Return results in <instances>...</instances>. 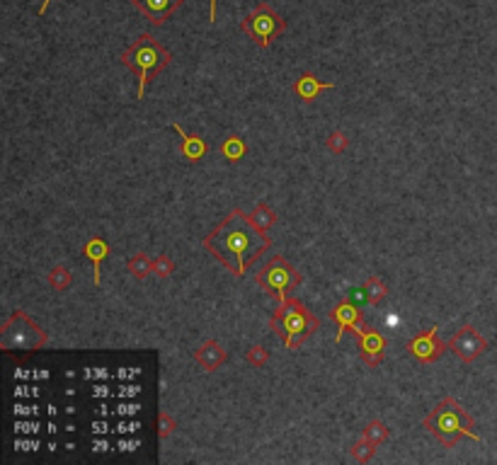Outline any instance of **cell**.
Instances as JSON below:
<instances>
[{"label":"cell","instance_id":"6da1fadb","mask_svg":"<svg viewBox=\"0 0 497 465\" xmlns=\"http://www.w3.org/2000/svg\"><path fill=\"white\" fill-rule=\"evenodd\" d=\"M272 248V238L260 231L248 213L233 209L221 223L204 238V250L214 260L221 262L236 276H245L248 267H253L267 250Z\"/></svg>","mask_w":497,"mask_h":465},{"label":"cell","instance_id":"7a4b0ae2","mask_svg":"<svg viewBox=\"0 0 497 465\" xmlns=\"http://www.w3.org/2000/svg\"><path fill=\"white\" fill-rule=\"evenodd\" d=\"M119 61H122L131 70V73L136 75V80H139L136 100H144L146 87H149V83L156 78V75H161L163 70L170 65L172 53L168 51V49L163 46L156 37L149 34V32H144V34H139L127 49H124L122 56H119Z\"/></svg>","mask_w":497,"mask_h":465},{"label":"cell","instance_id":"3957f363","mask_svg":"<svg viewBox=\"0 0 497 465\" xmlns=\"http://www.w3.org/2000/svg\"><path fill=\"white\" fill-rule=\"evenodd\" d=\"M422 426L446 448H454L463 436H468V439L473 441H483L476 434V422H473V417L466 412V407L451 395L439 400V405L422 419Z\"/></svg>","mask_w":497,"mask_h":465},{"label":"cell","instance_id":"277c9868","mask_svg":"<svg viewBox=\"0 0 497 465\" xmlns=\"http://www.w3.org/2000/svg\"><path fill=\"white\" fill-rule=\"evenodd\" d=\"M270 327L272 332H277V337L282 339L289 352H296V349H301L306 339L320 330V320L298 298L287 296L279 300L277 310L272 313Z\"/></svg>","mask_w":497,"mask_h":465},{"label":"cell","instance_id":"5b68a950","mask_svg":"<svg viewBox=\"0 0 497 465\" xmlns=\"http://www.w3.org/2000/svg\"><path fill=\"white\" fill-rule=\"evenodd\" d=\"M301 279H303L301 272H298L296 267L291 265V262L284 260L282 255L270 257V260H267L265 265H262L260 269L255 272V281H258V286L265 293H270V296H277L279 300L287 298L289 293L294 291V288H298Z\"/></svg>","mask_w":497,"mask_h":465},{"label":"cell","instance_id":"8992f818","mask_svg":"<svg viewBox=\"0 0 497 465\" xmlns=\"http://www.w3.org/2000/svg\"><path fill=\"white\" fill-rule=\"evenodd\" d=\"M240 27H243V32L248 34L250 42H255L260 49H267L272 42H277L287 32V20L272 5L260 3L245 15Z\"/></svg>","mask_w":497,"mask_h":465},{"label":"cell","instance_id":"52a82bcc","mask_svg":"<svg viewBox=\"0 0 497 465\" xmlns=\"http://www.w3.org/2000/svg\"><path fill=\"white\" fill-rule=\"evenodd\" d=\"M488 339H485L473 325L458 327V332L449 339V352L456 354V359H461L463 364H473L480 354L488 352Z\"/></svg>","mask_w":497,"mask_h":465},{"label":"cell","instance_id":"ba28073f","mask_svg":"<svg viewBox=\"0 0 497 465\" xmlns=\"http://www.w3.org/2000/svg\"><path fill=\"white\" fill-rule=\"evenodd\" d=\"M357 335V342H359V357H362L364 364L369 369H379L381 361H384V352H386V337L381 335L376 327H369V325H359L354 330Z\"/></svg>","mask_w":497,"mask_h":465},{"label":"cell","instance_id":"9c48e42d","mask_svg":"<svg viewBox=\"0 0 497 465\" xmlns=\"http://www.w3.org/2000/svg\"><path fill=\"white\" fill-rule=\"evenodd\" d=\"M408 352H410V357L417 359L420 364H434V361H439L441 354L446 352V344L436 337V327H429V330H422L420 335H415L410 342H408Z\"/></svg>","mask_w":497,"mask_h":465},{"label":"cell","instance_id":"30bf717a","mask_svg":"<svg viewBox=\"0 0 497 465\" xmlns=\"http://www.w3.org/2000/svg\"><path fill=\"white\" fill-rule=\"evenodd\" d=\"M22 335H13V332H0V347L5 349V352H15V349H27V352H32V349H39L46 344V332L42 330L39 325H37L34 320L27 325V330H20Z\"/></svg>","mask_w":497,"mask_h":465},{"label":"cell","instance_id":"8fae6325","mask_svg":"<svg viewBox=\"0 0 497 465\" xmlns=\"http://www.w3.org/2000/svg\"><path fill=\"white\" fill-rule=\"evenodd\" d=\"M134 8L153 25H165L184 5V0H131Z\"/></svg>","mask_w":497,"mask_h":465},{"label":"cell","instance_id":"7c38bea8","mask_svg":"<svg viewBox=\"0 0 497 465\" xmlns=\"http://www.w3.org/2000/svg\"><path fill=\"white\" fill-rule=\"evenodd\" d=\"M332 317L337 320V335H335V342H340L342 337H345V332H354L359 325H362V313H359V308L352 303L349 298L340 300V303L335 305V310H332Z\"/></svg>","mask_w":497,"mask_h":465},{"label":"cell","instance_id":"4fadbf2b","mask_svg":"<svg viewBox=\"0 0 497 465\" xmlns=\"http://www.w3.org/2000/svg\"><path fill=\"white\" fill-rule=\"evenodd\" d=\"M194 361H196V364H199L204 371L214 374V371H218L223 364H226V349H223L221 342H216V339H206V342L201 344V347H196Z\"/></svg>","mask_w":497,"mask_h":465},{"label":"cell","instance_id":"5bb4252c","mask_svg":"<svg viewBox=\"0 0 497 465\" xmlns=\"http://www.w3.org/2000/svg\"><path fill=\"white\" fill-rule=\"evenodd\" d=\"M83 255L92 262V281H95V286H100L102 284V262H105L109 255L107 240L105 238H90L83 248Z\"/></svg>","mask_w":497,"mask_h":465},{"label":"cell","instance_id":"9a60e30c","mask_svg":"<svg viewBox=\"0 0 497 465\" xmlns=\"http://www.w3.org/2000/svg\"><path fill=\"white\" fill-rule=\"evenodd\" d=\"M172 129L180 134V139H182V144H180V153L184 155V160H189V163H199L201 158L206 155V141L201 139V136H196V134H187L180 124H175L172 122Z\"/></svg>","mask_w":497,"mask_h":465},{"label":"cell","instance_id":"2e32d148","mask_svg":"<svg viewBox=\"0 0 497 465\" xmlns=\"http://www.w3.org/2000/svg\"><path fill=\"white\" fill-rule=\"evenodd\" d=\"M335 87V83H323V80H318L313 73H301L298 75V80H296V85H294V92H296L298 97H301L303 102H313L315 97L320 95L323 90H332Z\"/></svg>","mask_w":497,"mask_h":465},{"label":"cell","instance_id":"e0dca14e","mask_svg":"<svg viewBox=\"0 0 497 465\" xmlns=\"http://www.w3.org/2000/svg\"><path fill=\"white\" fill-rule=\"evenodd\" d=\"M127 269H129V274L134 276V279L144 281V279H149L153 274V257H149L146 253L131 255L129 262H127Z\"/></svg>","mask_w":497,"mask_h":465},{"label":"cell","instance_id":"ac0fdd59","mask_svg":"<svg viewBox=\"0 0 497 465\" xmlns=\"http://www.w3.org/2000/svg\"><path fill=\"white\" fill-rule=\"evenodd\" d=\"M245 141L240 139L238 134H228L226 139H223V144H221V155L226 158L228 163H238V160H243V155H245Z\"/></svg>","mask_w":497,"mask_h":465},{"label":"cell","instance_id":"d6986e66","mask_svg":"<svg viewBox=\"0 0 497 465\" xmlns=\"http://www.w3.org/2000/svg\"><path fill=\"white\" fill-rule=\"evenodd\" d=\"M248 216H250V221H253L255 226H258L260 231H265V233H270V228L277 223V213L272 211V206H267L265 201H260V204L255 206Z\"/></svg>","mask_w":497,"mask_h":465},{"label":"cell","instance_id":"ffe728a7","mask_svg":"<svg viewBox=\"0 0 497 465\" xmlns=\"http://www.w3.org/2000/svg\"><path fill=\"white\" fill-rule=\"evenodd\" d=\"M364 291H367L364 300H367L369 305H379L381 300L389 296V286H386V284L381 281V279L376 276V274H371V276L367 279V284H364Z\"/></svg>","mask_w":497,"mask_h":465},{"label":"cell","instance_id":"44dd1931","mask_svg":"<svg viewBox=\"0 0 497 465\" xmlns=\"http://www.w3.org/2000/svg\"><path fill=\"white\" fill-rule=\"evenodd\" d=\"M70 284H73V274H70L68 267L58 265V267H54V269L49 272V286H51L54 291H58V293L68 291Z\"/></svg>","mask_w":497,"mask_h":465},{"label":"cell","instance_id":"7402d4cb","mask_svg":"<svg viewBox=\"0 0 497 465\" xmlns=\"http://www.w3.org/2000/svg\"><path fill=\"white\" fill-rule=\"evenodd\" d=\"M389 436H391L389 426H386L384 422H379V419L369 422L362 429V439H367V441H371V444H376V446H384L386 441H389Z\"/></svg>","mask_w":497,"mask_h":465},{"label":"cell","instance_id":"603a6c76","mask_svg":"<svg viewBox=\"0 0 497 465\" xmlns=\"http://www.w3.org/2000/svg\"><path fill=\"white\" fill-rule=\"evenodd\" d=\"M349 146V136L345 134L342 129H335L327 134V141H325V148L332 153V155H342Z\"/></svg>","mask_w":497,"mask_h":465},{"label":"cell","instance_id":"cb8c5ba5","mask_svg":"<svg viewBox=\"0 0 497 465\" xmlns=\"http://www.w3.org/2000/svg\"><path fill=\"white\" fill-rule=\"evenodd\" d=\"M376 444H371V441H367V439H359L357 444H354L352 448H349V453H352V458L357 463H369L371 458L376 456Z\"/></svg>","mask_w":497,"mask_h":465},{"label":"cell","instance_id":"d4e9b609","mask_svg":"<svg viewBox=\"0 0 497 465\" xmlns=\"http://www.w3.org/2000/svg\"><path fill=\"white\" fill-rule=\"evenodd\" d=\"M245 361H248L253 369H265L267 361H270V352H267L262 344H253V347L245 352Z\"/></svg>","mask_w":497,"mask_h":465},{"label":"cell","instance_id":"484cf974","mask_svg":"<svg viewBox=\"0 0 497 465\" xmlns=\"http://www.w3.org/2000/svg\"><path fill=\"white\" fill-rule=\"evenodd\" d=\"M175 272V262L170 260V255H158L153 260V274L161 276V279H168Z\"/></svg>","mask_w":497,"mask_h":465},{"label":"cell","instance_id":"4316f807","mask_svg":"<svg viewBox=\"0 0 497 465\" xmlns=\"http://www.w3.org/2000/svg\"><path fill=\"white\" fill-rule=\"evenodd\" d=\"M177 429V422H175V417L168 409H163L161 414H158V436L161 439H168V436L172 434V431Z\"/></svg>","mask_w":497,"mask_h":465},{"label":"cell","instance_id":"83f0119b","mask_svg":"<svg viewBox=\"0 0 497 465\" xmlns=\"http://www.w3.org/2000/svg\"><path fill=\"white\" fill-rule=\"evenodd\" d=\"M209 22H211V25H214V22H216V0H209Z\"/></svg>","mask_w":497,"mask_h":465},{"label":"cell","instance_id":"f1b7e54d","mask_svg":"<svg viewBox=\"0 0 497 465\" xmlns=\"http://www.w3.org/2000/svg\"><path fill=\"white\" fill-rule=\"evenodd\" d=\"M54 3V0H44V3H42V8H39V15H44V13H46V10H49V5H51Z\"/></svg>","mask_w":497,"mask_h":465}]
</instances>
